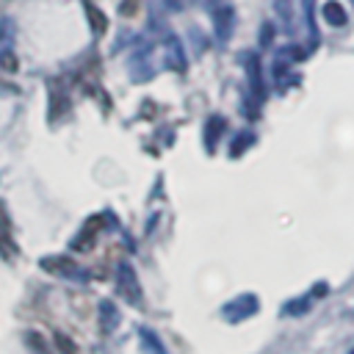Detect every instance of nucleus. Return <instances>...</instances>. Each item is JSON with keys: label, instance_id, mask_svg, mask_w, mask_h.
<instances>
[{"label": "nucleus", "instance_id": "obj_1", "mask_svg": "<svg viewBox=\"0 0 354 354\" xmlns=\"http://www.w3.org/2000/svg\"><path fill=\"white\" fill-rule=\"evenodd\" d=\"M113 285H116V293H119L127 304H138V301H141V285H138V277H136V271L130 268V263H119V266H116Z\"/></svg>", "mask_w": 354, "mask_h": 354}, {"label": "nucleus", "instance_id": "obj_2", "mask_svg": "<svg viewBox=\"0 0 354 354\" xmlns=\"http://www.w3.org/2000/svg\"><path fill=\"white\" fill-rule=\"evenodd\" d=\"M257 310H260L257 296H254V293H241V296L230 299V301L221 307V315H224V321H230V324H241V321L252 318Z\"/></svg>", "mask_w": 354, "mask_h": 354}, {"label": "nucleus", "instance_id": "obj_3", "mask_svg": "<svg viewBox=\"0 0 354 354\" xmlns=\"http://www.w3.org/2000/svg\"><path fill=\"white\" fill-rule=\"evenodd\" d=\"M41 268H47L50 274H58L69 282H88V271L80 268L77 263H72L69 257L64 254H50V257H41Z\"/></svg>", "mask_w": 354, "mask_h": 354}, {"label": "nucleus", "instance_id": "obj_4", "mask_svg": "<svg viewBox=\"0 0 354 354\" xmlns=\"http://www.w3.org/2000/svg\"><path fill=\"white\" fill-rule=\"evenodd\" d=\"M213 25H216V39L221 44H227L232 39V30H235V8L230 3H221L213 8Z\"/></svg>", "mask_w": 354, "mask_h": 354}, {"label": "nucleus", "instance_id": "obj_5", "mask_svg": "<svg viewBox=\"0 0 354 354\" xmlns=\"http://www.w3.org/2000/svg\"><path fill=\"white\" fill-rule=\"evenodd\" d=\"M243 61H246V77H249V88H252V94L257 97V102L266 97V86H263V66H260V58L254 55V53H246L243 55Z\"/></svg>", "mask_w": 354, "mask_h": 354}, {"label": "nucleus", "instance_id": "obj_6", "mask_svg": "<svg viewBox=\"0 0 354 354\" xmlns=\"http://www.w3.org/2000/svg\"><path fill=\"white\" fill-rule=\"evenodd\" d=\"M166 66L174 69V72H185V53H183V44L174 39V36H166Z\"/></svg>", "mask_w": 354, "mask_h": 354}, {"label": "nucleus", "instance_id": "obj_7", "mask_svg": "<svg viewBox=\"0 0 354 354\" xmlns=\"http://www.w3.org/2000/svg\"><path fill=\"white\" fill-rule=\"evenodd\" d=\"M119 321H122V315H119L116 304L108 301V299H102V301H100V329L108 335V332H113V329L119 326Z\"/></svg>", "mask_w": 354, "mask_h": 354}, {"label": "nucleus", "instance_id": "obj_8", "mask_svg": "<svg viewBox=\"0 0 354 354\" xmlns=\"http://www.w3.org/2000/svg\"><path fill=\"white\" fill-rule=\"evenodd\" d=\"M321 14H324L326 25H332V28H343L348 22V14H346L343 3H337V0H326L324 8H321Z\"/></svg>", "mask_w": 354, "mask_h": 354}, {"label": "nucleus", "instance_id": "obj_9", "mask_svg": "<svg viewBox=\"0 0 354 354\" xmlns=\"http://www.w3.org/2000/svg\"><path fill=\"white\" fill-rule=\"evenodd\" d=\"M224 127H227V122H224L221 116H210V119L205 122V149H207V152L216 149V144H218Z\"/></svg>", "mask_w": 354, "mask_h": 354}, {"label": "nucleus", "instance_id": "obj_10", "mask_svg": "<svg viewBox=\"0 0 354 354\" xmlns=\"http://www.w3.org/2000/svg\"><path fill=\"white\" fill-rule=\"evenodd\" d=\"M83 8H86V17H88V25H91V30L97 33V36H102L105 33V28H108V17L91 3V0H83Z\"/></svg>", "mask_w": 354, "mask_h": 354}, {"label": "nucleus", "instance_id": "obj_11", "mask_svg": "<svg viewBox=\"0 0 354 354\" xmlns=\"http://www.w3.org/2000/svg\"><path fill=\"white\" fill-rule=\"evenodd\" d=\"M138 340H141V348H144L147 354H169L166 346L160 343V337H158L152 329H147V326L138 329Z\"/></svg>", "mask_w": 354, "mask_h": 354}, {"label": "nucleus", "instance_id": "obj_12", "mask_svg": "<svg viewBox=\"0 0 354 354\" xmlns=\"http://www.w3.org/2000/svg\"><path fill=\"white\" fill-rule=\"evenodd\" d=\"M254 144V133H238L235 138H232V144H230V158H241V152H246L249 147Z\"/></svg>", "mask_w": 354, "mask_h": 354}, {"label": "nucleus", "instance_id": "obj_13", "mask_svg": "<svg viewBox=\"0 0 354 354\" xmlns=\"http://www.w3.org/2000/svg\"><path fill=\"white\" fill-rule=\"evenodd\" d=\"M14 36H17V25L11 17L0 19V47H14Z\"/></svg>", "mask_w": 354, "mask_h": 354}, {"label": "nucleus", "instance_id": "obj_14", "mask_svg": "<svg viewBox=\"0 0 354 354\" xmlns=\"http://www.w3.org/2000/svg\"><path fill=\"white\" fill-rule=\"evenodd\" d=\"M17 66H19V61H17L14 47H0V69H6V72H17Z\"/></svg>", "mask_w": 354, "mask_h": 354}, {"label": "nucleus", "instance_id": "obj_15", "mask_svg": "<svg viewBox=\"0 0 354 354\" xmlns=\"http://www.w3.org/2000/svg\"><path fill=\"white\" fill-rule=\"evenodd\" d=\"M307 307H310V296L296 299V301H288L282 310H285V315H304V313H307Z\"/></svg>", "mask_w": 354, "mask_h": 354}, {"label": "nucleus", "instance_id": "obj_16", "mask_svg": "<svg viewBox=\"0 0 354 354\" xmlns=\"http://www.w3.org/2000/svg\"><path fill=\"white\" fill-rule=\"evenodd\" d=\"M274 8H277V14L285 19V22H290V11H293V0H274Z\"/></svg>", "mask_w": 354, "mask_h": 354}, {"label": "nucleus", "instance_id": "obj_17", "mask_svg": "<svg viewBox=\"0 0 354 354\" xmlns=\"http://www.w3.org/2000/svg\"><path fill=\"white\" fill-rule=\"evenodd\" d=\"M55 343H58V348H61L64 354H66V351H69V354H77V348H75V343H72L69 337H64V335H55Z\"/></svg>", "mask_w": 354, "mask_h": 354}, {"label": "nucleus", "instance_id": "obj_18", "mask_svg": "<svg viewBox=\"0 0 354 354\" xmlns=\"http://www.w3.org/2000/svg\"><path fill=\"white\" fill-rule=\"evenodd\" d=\"M136 11H138V0H122V6H119L122 17H133Z\"/></svg>", "mask_w": 354, "mask_h": 354}, {"label": "nucleus", "instance_id": "obj_19", "mask_svg": "<svg viewBox=\"0 0 354 354\" xmlns=\"http://www.w3.org/2000/svg\"><path fill=\"white\" fill-rule=\"evenodd\" d=\"M271 36H274V28H271V22H266L263 30H260V44L268 47V44H271Z\"/></svg>", "mask_w": 354, "mask_h": 354}, {"label": "nucleus", "instance_id": "obj_20", "mask_svg": "<svg viewBox=\"0 0 354 354\" xmlns=\"http://www.w3.org/2000/svg\"><path fill=\"white\" fill-rule=\"evenodd\" d=\"M163 3H166L169 11H180V8L185 6V0H163Z\"/></svg>", "mask_w": 354, "mask_h": 354}, {"label": "nucleus", "instance_id": "obj_21", "mask_svg": "<svg viewBox=\"0 0 354 354\" xmlns=\"http://www.w3.org/2000/svg\"><path fill=\"white\" fill-rule=\"evenodd\" d=\"M210 8H216V6H221V3H227V0H205Z\"/></svg>", "mask_w": 354, "mask_h": 354}, {"label": "nucleus", "instance_id": "obj_22", "mask_svg": "<svg viewBox=\"0 0 354 354\" xmlns=\"http://www.w3.org/2000/svg\"><path fill=\"white\" fill-rule=\"evenodd\" d=\"M351 3H354V0H351Z\"/></svg>", "mask_w": 354, "mask_h": 354}]
</instances>
